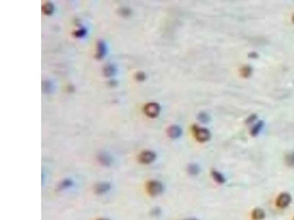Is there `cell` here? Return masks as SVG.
<instances>
[{
	"label": "cell",
	"mask_w": 294,
	"mask_h": 220,
	"mask_svg": "<svg viewBox=\"0 0 294 220\" xmlns=\"http://www.w3.org/2000/svg\"><path fill=\"white\" fill-rule=\"evenodd\" d=\"M293 23H294V16H293Z\"/></svg>",
	"instance_id": "cell-24"
},
{
	"label": "cell",
	"mask_w": 294,
	"mask_h": 220,
	"mask_svg": "<svg viewBox=\"0 0 294 220\" xmlns=\"http://www.w3.org/2000/svg\"><path fill=\"white\" fill-rule=\"evenodd\" d=\"M116 71V68L112 65H107V66H105V68H104V73H105V76H106L107 77L115 75Z\"/></svg>",
	"instance_id": "cell-12"
},
{
	"label": "cell",
	"mask_w": 294,
	"mask_h": 220,
	"mask_svg": "<svg viewBox=\"0 0 294 220\" xmlns=\"http://www.w3.org/2000/svg\"><path fill=\"white\" fill-rule=\"evenodd\" d=\"M100 162H104L105 163V164H107V163L110 162V159H109V158L105 155L100 156Z\"/></svg>",
	"instance_id": "cell-20"
},
{
	"label": "cell",
	"mask_w": 294,
	"mask_h": 220,
	"mask_svg": "<svg viewBox=\"0 0 294 220\" xmlns=\"http://www.w3.org/2000/svg\"><path fill=\"white\" fill-rule=\"evenodd\" d=\"M156 158V154L150 151H143L139 156V161L143 164H150L153 162Z\"/></svg>",
	"instance_id": "cell-4"
},
{
	"label": "cell",
	"mask_w": 294,
	"mask_h": 220,
	"mask_svg": "<svg viewBox=\"0 0 294 220\" xmlns=\"http://www.w3.org/2000/svg\"><path fill=\"white\" fill-rule=\"evenodd\" d=\"M146 76L142 72H140V73H137L136 74V79L138 81H143V80L145 79Z\"/></svg>",
	"instance_id": "cell-19"
},
{
	"label": "cell",
	"mask_w": 294,
	"mask_h": 220,
	"mask_svg": "<svg viewBox=\"0 0 294 220\" xmlns=\"http://www.w3.org/2000/svg\"><path fill=\"white\" fill-rule=\"evenodd\" d=\"M240 73L241 75V77L243 78H249L252 73V68H251V66H249V65H245V66L242 67L240 70Z\"/></svg>",
	"instance_id": "cell-10"
},
{
	"label": "cell",
	"mask_w": 294,
	"mask_h": 220,
	"mask_svg": "<svg viewBox=\"0 0 294 220\" xmlns=\"http://www.w3.org/2000/svg\"><path fill=\"white\" fill-rule=\"evenodd\" d=\"M251 217L254 220H263L265 218L266 214L263 209L256 208L252 211Z\"/></svg>",
	"instance_id": "cell-9"
},
{
	"label": "cell",
	"mask_w": 294,
	"mask_h": 220,
	"mask_svg": "<svg viewBox=\"0 0 294 220\" xmlns=\"http://www.w3.org/2000/svg\"><path fill=\"white\" fill-rule=\"evenodd\" d=\"M147 191L150 195L157 196L163 191V187L160 182L157 181H151L147 184Z\"/></svg>",
	"instance_id": "cell-3"
},
{
	"label": "cell",
	"mask_w": 294,
	"mask_h": 220,
	"mask_svg": "<svg viewBox=\"0 0 294 220\" xmlns=\"http://www.w3.org/2000/svg\"><path fill=\"white\" fill-rule=\"evenodd\" d=\"M185 220H197L196 219H185Z\"/></svg>",
	"instance_id": "cell-22"
},
{
	"label": "cell",
	"mask_w": 294,
	"mask_h": 220,
	"mask_svg": "<svg viewBox=\"0 0 294 220\" xmlns=\"http://www.w3.org/2000/svg\"><path fill=\"white\" fill-rule=\"evenodd\" d=\"M144 113L146 115L151 118H154L159 115L160 112V107L157 103L151 102L148 103L144 107Z\"/></svg>",
	"instance_id": "cell-2"
},
{
	"label": "cell",
	"mask_w": 294,
	"mask_h": 220,
	"mask_svg": "<svg viewBox=\"0 0 294 220\" xmlns=\"http://www.w3.org/2000/svg\"><path fill=\"white\" fill-rule=\"evenodd\" d=\"M256 118H257V115H251L250 117H249V118L247 119V120L246 122H247V123H250V122H253L254 120H255Z\"/></svg>",
	"instance_id": "cell-21"
},
{
	"label": "cell",
	"mask_w": 294,
	"mask_h": 220,
	"mask_svg": "<svg viewBox=\"0 0 294 220\" xmlns=\"http://www.w3.org/2000/svg\"><path fill=\"white\" fill-rule=\"evenodd\" d=\"M188 172L191 175H196L200 172V168L197 164H192L188 168Z\"/></svg>",
	"instance_id": "cell-14"
},
{
	"label": "cell",
	"mask_w": 294,
	"mask_h": 220,
	"mask_svg": "<svg viewBox=\"0 0 294 220\" xmlns=\"http://www.w3.org/2000/svg\"><path fill=\"white\" fill-rule=\"evenodd\" d=\"M182 129L181 128L176 125H173V126H170L167 129V134L170 138L172 139H177L180 137L182 135Z\"/></svg>",
	"instance_id": "cell-6"
},
{
	"label": "cell",
	"mask_w": 294,
	"mask_h": 220,
	"mask_svg": "<svg viewBox=\"0 0 294 220\" xmlns=\"http://www.w3.org/2000/svg\"><path fill=\"white\" fill-rule=\"evenodd\" d=\"M109 185L107 183H100L98 184L96 187V191L99 193H103V192H107L109 189Z\"/></svg>",
	"instance_id": "cell-16"
},
{
	"label": "cell",
	"mask_w": 294,
	"mask_h": 220,
	"mask_svg": "<svg viewBox=\"0 0 294 220\" xmlns=\"http://www.w3.org/2000/svg\"><path fill=\"white\" fill-rule=\"evenodd\" d=\"M42 11L46 15H51L54 11V5L50 2L44 4L42 7Z\"/></svg>",
	"instance_id": "cell-13"
},
{
	"label": "cell",
	"mask_w": 294,
	"mask_h": 220,
	"mask_svg": "<svg viewBox=\"0 0 294 220\" xmlns=\"http://www.w3.org/2000/svg\"><path fill=\"white\" fill-rule=\"evenodd\" d=\"M193 132L196 139L200 142H205L210 139L211 134L207 128H201L198 126H193Z\"/></svg>",
	"instance_id": "cell-1"
},
{
	"label": "cell",
	"mask_w": 294,
	"mask_h": 220,
	"mask_svg": "<svg viewBox=\"0 0 294 220\" xmlns=\"http://www.w3.org/2000/svg\"><path fill=\"white\" fill-rule=\"evenodd\" d=\"M285 163L288 167H294V151L286 155Z\"/></svg>",
	"instance_id": "cell-15"
},
{
	"label": "cell",
	"mask_w": 294,
	"mask_h": 220,
	"mask_svg": "<svg viewBox=\"0 0 294 220\" xmlns=\"http://www.w3.org/2000/svg\"><path fill=\"white\" fill-rule=\"evenodd\" d=\"M86 33H87V32H86L85 29H78L77 31L75 32V35L77 38H82L86 35Z\"/></svg>",
	"instance_id": "cell-18"
},
{
	"label": "cell",
	"mask_w": 294,
	"mask_h": 220,
	"mask_svg": "<svg viewBox=\"0 0 294 220\" xmlns=\"http://www.w3.org/2000/svg\"><path fill=\"white\" fill-rule=\"evenodd\" d=\"M264 126V122L263 120H260L257 122L255 126H254L250 131V134L252 137H256L257 135L259 134V133L261 132Z\"/></svg>",
	"instance_id": "cell-8"
},
{
	"label": "cell",
	"mask_w": 294,
	"mask_h": 220,
	"mask_svg": "<svg viewBox=\"0 0 294 220\" xmlns=\"http://www.w3.org/2000/svg\"><path fill=\"white\" fill-rule=\"evenodd\" d=\"M107 52V47L105 43L102 41H99L96 46V58L99 60L102 59L105 57Z\"/></svg>",
	"instance_id": "cell-7"
},
{
	"label": "cell",
	"mask_w": 294,
	"mask_h": 220,
	"mask_svg": "<svg viewBox=\"0 0 294 220\" xmlns=\"http://www.w3.org/2000/svg\"><path fill=\"white\" fill-rule=\"evenodd\" d=\"M291 197L288 193H282L276 200V206L279 208H284L291 203Z\"/></svg>",
	"instance_id": "cell-5"
},
{
	"label": "cell",
	"mask_w": 294,
	"mask_h": 220,
	"mask_svg": "<svg viewBox=\"0 0 294 220\" xmlns=\"http://www.w3.org/2000/svg\"><path fill=\"white\" fill-rule=\"evenodd\" d=\"M198 120L202 122L206 123V122H207L209 121V120H210V118H209V116H208V115H207V114L204 113V112H202L198 115Z\"/></svg>",
	"instance_id": "cell-17"
},
{
	"label": "cell",
	"mask_w": 294,
	"mask_h": 220,
	"mask_svg": "<svg viewBox=\"0 0 294 220\" xmlns=\"http://www.w3.org/2000/svg\"><path fill=\"white\" fill-rule=\"evenodd\" d=\"M99 220H107V219H99Z\"/></svg>",
	"instance_id": "cell-23"
},
{
	"label": "cell",
	"mask_w": 294,
	"mask_h": 220,
	"mask_svg": "<svg viewBox=\"0 0 294 220\" xmlns=\"http://www.w3.org/2000/svg\"><path fill=\"white\" fill-rule=\"evenodd\" d=\"M212 176L213 178V179L215 180L217 183H224L225 182V178L224 177V175L221 174V172H218L216 170H214L212 172Z\"/></svg>",
	"instance_id": "cell-11"
}]
</instances>
